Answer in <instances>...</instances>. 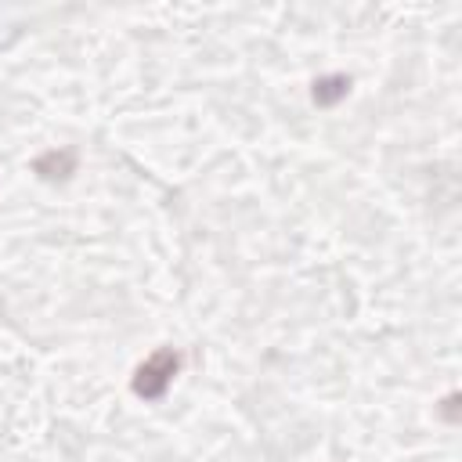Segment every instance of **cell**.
<instances>
[{
	"label": "cell",
	"instance_id": "6da1fadb",
	"mask_svg": "<svg viewBox=\"0 0 462 462\" xmlns=\"http://www.w3.org/2000/svg\"><path fill=\"white\" fill-rule=\"evenodd\" d=\"M177 365H180L177 350H170V346L155 350L152 357H144V361L137 365V372H134V393H137V397H144V401L162 397V393H166V386H170V383H173V375H177Z\"/></svg>",
	"mask_w": 462,
	"mask_h": 462
},
{
	"label": "cell",
	"instance_id": "7a4b0ae2",
	"mask_svg": "<svg viewBox=\"0 0 462 462\" xmlns=\"http://www.w3.org/2000/svg\"><path fill=\"white\" fill-rule=\"evenodd\" d=\"M76 170V152H47L43 159H36V173L54 180V177H69Z\"/></svg>",
	"mask_w": 462,
	"mask_h": 462
},
{
	"label": "cell",
	"instance_id": "3957f363",
	"mask_svg": "<svg viewBox=\"0 0 462 462\" xmlns=\"http://www.w3.org/2000/svg\"><path fill=\"white\" fill-rule=\"evenodd\" d=\"M346 90H350V79H343V76H328V79L314 83V101H318V105H332V101H339Z\"/></svg>",
	"mask_w": 462,
	"mask_h": 462
}]
</instances>
